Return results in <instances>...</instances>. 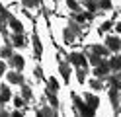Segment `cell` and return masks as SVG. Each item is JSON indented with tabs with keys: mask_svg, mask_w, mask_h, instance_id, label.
Listing matches in <instances>:
<instances>
[{
	"mask_svg": "<svg viewBox=\"0 0 121 117\" xmlns=\"http://www.w3.org/2000/svg\"><path fill=\"white\" fill-rule=\"evenodd\" d=\"M109 68L113 70V72H117V70H121V57H111V61L108 62Z\"/></svg>",
	"mask_w": 121,
	"mask_h": 117,
	"instance_id": "cell-16",
	"label": "cell"
},
{
	"mask_svg": "<svg viewBox=\"0 0 121 117\" xmlns=\"http://www.w3.org/2000/svg\"><path fill=\"white\" fill-rule=\"evenodd\" d=\"M98 8H102V10H111V2L109 0H100V2H98Z\"/></svg>",
	"mask_w": 121,
	"mask_h": 117,
	"instance_id": "cell-27",
	"label": "cell"
},
{
	"mask_svg": "<svg viewBox=\"0 0 121 117\" xmlns=\"http://www.w3.org/2000/svg\"><path fill=\"white\" fill-rule=\"evenodd\" d=\"M88 55H90V57H88L86 61H90V65H94V66H98V65H100V62L104 61L100 55H94V53H88Z\"/></svg>",
	"mask_w": 121,
	"mask_h": 117,
	"instance_id": "cell-19",
	"label": "cell"
},
{
	"mask_svg": "<svg viewBox=\"0 0 121 117\" xmlns=\"http://www.w3.org/2000/svg\"><path fill=\"white\" fill-rule=\"evenodd\" d=\"M4 70H6V65H4V62H2V61H0V76H2V74H4Z\"/></svg>",
	"mask_w": 121,
	"mask_h": 117,
	"instance_id": "cell-33",
	"label": "cell"
},
{
	"mask_svg": "<svg viewBox=\"0 0 121 117\" xmlns=\"http://www.w3.org/2000/svg\"><path fill=\"white\" fill-rule=\"evenodd\" d=\"M12 100V94L8 86H0V104H6V101Z\"/></svg>",
	"mask_w": 121,
	"mask_h": 117,
	"instance_id": "cell-11",
	"label": "cell"
},
{
	"mask_svg": "<svg viewBox=\"0 0 121 117\" xmlns=\"http://www.w3.org/2000/svg\"><path fill=\"white\" fill-rule=\"evenodd\" d=\"M22 4H24L26 8H35L41 4V0H22Z\"/></svg>",
	"mask_w": 121,
	"mask_h": 117,
	"instance_id": "cell-23",
	"label": "cell"
},
{
	"mask_svg": "<svg viewBox=\"0 0 121 117\" xmlns=\"http://www.w3.org/2000/svg\"><path fill=\"white\" fill-rule=\"evenodd\" d=\"M69 59H70V62H72V65H76V66H86V65H88L86 57H84L82 53H72Z\"/></svg>",
	"mask_w": 121,
	"mask_h": 117,
	"instance_id": "cell-5",
	"label": "cell"
},
{
	"mask_svg": "<svg viewBox=\"0 0 121 117\" xmlns=\"http://www.w3.org/2000/svg\"><path fill=\"white\" fill-rule=\"evenodd\" d=\"M105 47H108V51L117 53V51L121 49V41H119V37H117V35H109L108 39H105Z\"/></svg>",
	"mask_w": 121,
	"mask_h": 117,
	"instance_id": "cell-3",
	"label": "cell"
},
{
	"mask_svg": "<svg viewBox=\"0 0 121 117\" xmlns=\"http://www.w3.org/2000/svg\"><path fill=\"white\" fill-rule=\"evenodd\" d=\"M76 37H78V35L74 33V31H72L70 27H66V29L63 31V39H65V43H69V45H70V43H74V41H76Z\"/></svg>",
	"mask_w": 121,
	"mask_h": 117,
	"instance_id": "cell-10",
	"label": "cell"
},
{
	"mask_svg": "<svg viewBox=\"0 0 121 117\" xmlns=\"http://www.w3.org/2000/svg\"><path fill=\"white\" fill-rule=\"evenodd\" d=\"M8 18H10V14H8V10H6V8L0 4V31H2V33L6 35V26L4 23L8 22Z\"/></svg>",
	"mask_w": 121,
	"mask_h": 117,
	"instance_id": "cell-6",
	"label": "cell"
},
{
	"mask_svg": "<svg viewBox=\"0 0 121 117\" xmlns=\"http://www.w3.org/2000/svg\"><path fill=\"white\" fill-rule=\"evenodd\" d=\"M8 82L10 84H24V76H22V72H8Z\"/></svg>",
	"mask_w": 121,
	"mask_h": 117,
	"instance_id": "cell-13",
	"label": "cell"
},
{
	"mask_svg": "<svg viewBox=\"0 0 121 117\" xmlns=\"http://www.w3.org/2000/svg\"><path fill=\"white\" fill-rule=\"evenodd\" d=\"M109 27H111V22H104L102 26H100V31H102V33H105V31H108Z\"/></svg>",
	"mask_w": 121,
	"mask_h": 117,
	"instance_id": "cell-32",
	"label": "cell"
},
{
	"mask_svg": "<svg viewBox=\"0 0 121 117\" xmlns=\"http://www.w3.org/2000/svg\"><path fill=\"white\" fill-rule=\"evenodd\" d=\"M0 117H12V115H10L8 111H0Z\"/></svg>",
	"mask_w": 121,
	"mask_h": 117,
	"instance_id": "cell-36",
	"label": "cell"
},
{
	"mask_svg": "<svg viewBox=\"0 0 121 117\" xmlns=\"http://www.w3.org/2000/svg\"><path fill=\"white\" fill-rule=\"evenodd\" d=\"M35 76L41 78V76H43V70H41V68H35Z\"/></svg>",
	"mask_w": 121,
	"mask_h": 117,
	"instance_id": "cell-34",
	"label": "cell"
},
{
	"mask_svg": "<svg viewBox=\"0 0 121 117\" xmlns=\"http://www.w3.org/2000/svg\"><path fill=\"white\" fill-rule=\"evenodd\" d=\"M14 105H16V107H24L26 105V100L24 98H14Z\"/></svg>",
	"mask_w": 121,
	"mask_h": 117,
	"instance_id": "cell-30",
	"label": "cell"
},
{
	"mask_svg": "<svg viewBox=\"0 0 121 117\" xmlns=\"http://www.w3.org/2000/svg\"><path fill=\"white\" fill-rule=\"evenodd\" d=\"M49 90H51V92H57V90H59V82H57V78H51V80H49Z\"/></svg>",
	"mask_w": 121,
	"mask_h": 117,
	"instance_id": "cell-29",
	"label": "cell"
},
{
	"mask_svg": "<svg viewBox=\"0 0 121 117\" xmlns=\"http://www.w3.org/2000/svg\"><path fill=\"white\" fill-rule=\"evenodd\" d=\"M109 72H111V68H109V65H108L105 61H102L100 65L96 66V70H94L96 78H100V80H102V78H108V76H109Z\"/></svg>",
	"mask_w": 121,
	"mask_h": 117,
	"instance_id": "cell-2",
	"label": "cell"
},
{
	"mask_svg": "<svg viewBox=\"0 0 121 117\" xmlns=\"http://www.w3.org/2000/svg\"><path fill=\"white\" fill-rule=\"evenodd\" d=\"M88 53H94V55H100V57H108V47H102V45H92L88 49Z\"/></svg>",
	"mask_w": 121,
	"mask_h": 117,
	"instance_id": "cell-9",
	"label": "cell"
},
{
	"mask_svg": "<svg viewBox=\"0 0 121 117\" xmlns=\"http://www.w3.org/2000/svg\"><path fill=\"white\" fill-rule=\"evenodd\" d=\"M82 4H84L90 12H96L98 10V2H96V0H82Z\"/></svg>",
	"mask_w": 121,
	"mask_h": 117,
	"instance_id": "cell-22",
	"label": "cell"
},
{
	"mask_svg": "<svg viewBox=\"0 0 121 117\" xmlns=\"http://www.w3.org/2000/svg\"><path fill=\"white\" fill-rule=\"evenodd\" d=\"M10 66L12 68H16V70H22V68H24V57H22V55H10Z\"/></svg>",
	"mask_w": 121,
	"mask_h": 117,
	"instance_id": "cell-4",
	"label": "cell"
},
{
	"mask_svg": "<svg viewBox=\"0 0 121 117\" xmlns=\"http://www.w3.org/2000/svg\"><path fill=\"white\" fill-rule=\"evenodd\" d=\"M37 117H55V111L43 105L41 109H37Z\"/></svg>",
	"mask_w": 121,
	"mask_h": 117,
	"instance_id": "cell-17",
	"label": "cell"
},
{
	"mask_svg": "<svg viewBox=\"0 0 121 117\" xmlns=\"http://www.w3.org/2000/svg\"><path fill=\"white\" fill-rule=\"evenodd\" d=\"M10 55H12V47H8V45H6V47H2V49H0V57L8 59Z\"/></svg>",
	"mask_w": 121,
	"mask_h": 117,
	"instance_id": "cell-26",
	"label": "cell"
},
{
	"mask_svg": "<svg viewBox=\"0 0 121 117\" xmlns=\"http://www.w3.org/2000/svg\"><path fill=\"white\" fill-rule=\"evenodd\" d=\"M12 117H24V113H22V111H14V113H10Z\"/></svg>",
	"mask_w": 121,
	"mask_h": 117,
	"instance_id": "cell-35",
	"label": "cell"
},
{
	"mask_svg": "<svg viewBox=\"0 0 121 117\" xmlns=\"http://www.w3.org/2000/svg\"><path fill=\"white\" fill-rule=\"evenodd\" d=\"M8 23H10V27L16 31V33H22V31H24V26H22V22L16 20V18H12V16L8 18Z\"/></svg>",
	"mask_w": 121,
	"mask_h": 117,
	"instance_id": "cell-12",
	"label": "cell"
},
{
	"mask_svg": "<svg viewBox=\"0 0 121 117\" xmlns=\"http://www.w3.org/2000/svg\"><path fill=\"white\" fill-rule=\"evenodd\" d=\"M47 98H49V101H51V105H53V107H59V101H57V98H55V92L47 90Z\"/></svg>",
	"mask_w": 121,
	"mask_h": 117,
	"instance_id": "cell-25",
	"label": "cell"
},
{
	"mask_svg": "<svg viewBox=\"0 0 121 117\" xmlns=\"http://www.w3.org/2000/svg\"><path fill=\"white\" fill-rule=\"evenodd\" d=\"M22 98H24V100H31V90H29L27 88V86H24V88H22Z\"/></svg>",
	"mask_w": 121,
	"mask_h": 117,
	"instance_id": "cell-28",
	"label": "cell"
},
{
	"mask_svg": "<svg viewBox=\"0 0 121 117\" xmlns=\"http://www.w3.org/2000/svg\"><path fill=\"white\" fill-rule=\"evenodd\" d=\"M12 45H14V47H26L27 43H26V39H24L22 33H16V35L12 37Z\"/></svg>",
	"mask_w": 121,
	"mask_h": 117,
	"instance_id": "cell-15",
	"label": "cell"
},
{
	"mask_svg": "<svg viewBox=\"0 0 121 117\" xmlns=\"http://www.w3.org/2000/svg\"><path fill=\"white\" fill-rule=\"evenodd\" d=\"M33 47H35V57L39 59L41 57V41H39V37L33 35Z\"/></svg>",
	"mask_w": 121,
	"mask_h": 117,
	"instance_id": "cell-20",
	"label": "cell"
},
{
	"mask_svg": "<svg viewBox=\"0 0 121 117\" xmlns=\"http://www.w3.org/2000/svg\"><path fill=\"white\" fill-rule=\"evenodd\" d=\"M72 104H74V107H76V111H78V117H94L96 109H92L90 105H86V101H82L78 96L72 98Z\"/></svg>",
	"mask_w": 121,
	"mask_h": 117,
	"instance_id": "cell-1",
	"label": "cell"
},
{
	"mask_svg": "<svg viewBox=\"0 0 121 117\" xmlns=\"http://www.w3.org/2000/svg\"><path fill=\"white\" fill-rule=\"evenodd\" d=\"M69 6L72 8V12H74V14H76V12H80V6L74 2V0H69Z\"/></svg>",
	"mask_w": 121,
	"mask_h": 117,
	"instance_id": "cell-31",
	"label": "cell"
},
{
	"mask_svg": "<svg viewBox=\"0 0 121 117\" xmlns=\"http://www.w3.org/2000/svg\"><path fill=\"white\" fill-rule=\"evenodd\" d=\"M109 100H111V104H113V109H119V88H113L111 86V90H109Z\"/></svg>",
	"mask_w": 121,
	"mask_h": 117,
	"instance_id": "cell-7",
	"label": "cell"
},
{
	"mask_svg": "<svg viewBox=\"0 0 121 117\" xmlns=\"http://www.w3.org/2000/svg\"><path fill=\"white\" fill-rule=\"evenodd\" d=\"M90 88L96 90V92H100V90H104V84H102L100 78H96V80H90Z\"/></svg>",
	"mask_w": 121,
	"mask_h": 117,
	"instance_id": "cell-21",
	"label": "cell"
},
{
	"mask_svg": "<svg viewBox=\"0 0 121 117\" xmlns=\"http://www.w3.org/2000/svg\"><path fill=\"white\" fill-rule=\"evenodd\" d=\"M76 78H78V82H84V80H86V70H84V66H78Z\"/></svg>",
	"mask_w": 121,
	"mask_h": 117,
	"instance_id": "cell-24",
	"label": "cell"
},
{
	"mask_svg": "<svg viewBox=\"0 0 121 117\" xmlns=\"http://www.w3.org/2000/svg\"><path fill=\"white\" fill-rule=\"evenodd\" d=\"M59 72H60V76H63L65 82L70 80V66L66 65V62H60V65H59Z\"/></svg>",
	"mask_w": 121,
	"mask_h": 117,
	"instance_id": "cell-8",
	"label": "cell"
},
{
	"mask_svg": "<svg viewBox=\"0 0 121 117\" xmlns=\"http://www.w3.org/2000/svg\"><path fill=\"white\" fill-rule=\"evenodd\" d=\"M84 101H86V105H90L92 109H96L98 104H100V100H98L96 96H92V94H86V96H84Z\"/></svg>",
	"mask_w": 121,
	"mask_h": 117,
	"instance_id": "cell-14",
	"label": "cell"
},
{
	"mask_svg": "<svg viewBox=\"0 0 121 117\" xmlns=\"http://www.w3.org/2000/svg\"><path fill=\"white\" fill-rule=\"evenodd\" d=\"M108 78H109V84L113 86V88H119V86H121V76H119V70H117V72L113 74V76H108Z\"/></svg>",
	"mask_w": 121,
	"mask_h": 117,
	"instance_id": "cell-18",
	"label": "cell"
}]
</instances>
